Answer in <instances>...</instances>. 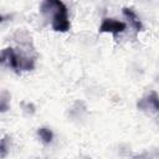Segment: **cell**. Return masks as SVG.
I'll return each instance as SVG.
<instances>
[{
    "mask_svg": "<svg viewBox=\"0 0 159 159\" xmlns=\"http://www.w3.org/2000/svg\"><path fill=\"white\" fill-rule=\"evenodd\" d=\"M41 12L47 17L51 16V26L55 31L66 32L70 30V20L68 11L66 5L62 1L57 0H47L41 4Z\"/></svg>",
    "mask_w": 159,
    "mask_h": 159,
    "instance_id": "cell-1",
    "label": "cell"
},
{
    "mask_svg": "<svg viewBox=\"0 0 159 159\" xmlns=\"http://www.w3.org/2000/svg\"><path fill=\"white\" fill-rule=\"evenodd\" d=\"M1 62L16 72L20 71H29L32 70L35 66L34 57L29 56L27 53L22 52L21 50L15 48H4L1 52Z\"/></svg>",
    "mask_w": 159,
    "mask_h": 159,
    "instance_id": "cell-2",
    "label": "cell"
},
{
    "mask_svg": "<svg viewBox=\"0 0 159 159\" xmlns=\"http://www.w3.org/2000/svg\"><path fill=\"white\" fill-rule=\"evenodd\" d=\"M127 25L123 21H118L112 17H104L99 25V32H111L113 35L120 34L125 30Z\"/></svg>",
    "mask_w": 159,
    "mask_h": 159,
    "instance_id": "cell-3",
    "label": "cell"
},
{
    "mask_svg": "<svg viewBox=\"0 0 159 159\" xmlns=\"http://www.w3.org/2000/svg\"><path fill=\"white\" fill-rule=\"evenodd\" d=\"M138 107L142 108V109L150 108L152 111L158 112L159 111V97H158V94L155 92H150L145 98H143L138 102Z\"/></svg>",
    "mask_w": 159,
    "mask_h": 159,
    "instance_id": "cell-4",
    "label": "cell"
},
{
    "mask_svg": "<svg viewBox=\"0 0 159 159\" xmlns=\"http://www.w3.org/2000/svg\"><path fill=\"white\" fill-rule=\"evenodd\" d=\"M123 15L125 16V19L129 21V24H130V25H132L137 31L143 30V25H142L140 19L138 17V15H137L132 9L124 7V9H123Z\"/></svg>",
    "mask_w": 159,
    "mask_h": 159,
    "instance_id": "cell-5",
    "label": "cell"
},
{
    "mask_svg": "<svg viewBox=\"0 0 159 159\" xmlns=\"http://www.w3.org/2000/svg\"><path fill=\"white\" fill-rule=\"evenodd\" d=\"M37 134H39L40 139H41L45 144H48V143H51V142H52L53 134H52V132H51L48 128H43V127H42V128H39Z\"/></svg>",
    "mask_w": 159,
    "mask_h": 159,
    "instance_id": "cell-6",
    "label": "cell"
}]
</instances>
